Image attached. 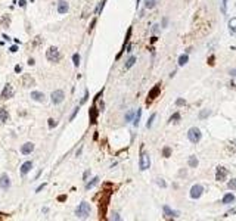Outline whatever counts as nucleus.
<instances>
[{
  "mask_svg": "<svg viewBox=\"0 0 236 221\" xmlns=\"http://www.w3.org/2000/svg\"><path fill=\"white\" fill-rule=\"evenodd\" d=\"M9 121V112L5 108H0V124H5Z\"/></svg>",
  "mask_w": 236,
  "mask_h": 221,
  "instance_id": "obj_13",
  "label": "nucleus"
},
{
  "mask_svg": "<svg viewBox=\"0 0 236 221\" xmlns=\"http://www.w3.org/2000/svg\"><path fill=\"white\" fill-rule=\"evenodd\" d=\"M198 164H199V161H198L196 156H194V155H192V156H189V167H190V168H196Z\"/></svg>",
  "mask_w": 236,
  "mask_h": 221,
  "instance_id": "obj_19",
  "label": "nucleus"
},
{
  "mask_svg": "<svg viewBox=\"0 0 236 221\" xmlns=\"http://www.w3.org/2000/svg\"><path fill=\"white\" fill-rule=\"evenodd\" d=\"M155 118H157V114H152L151 118H149V119H148V123H146V127H148V128H151L152 127V124H154V121H155Z\"/></svg>",
  "mask_w": 236,
  "mask_h": 221,
  "instance_id": "obj_29",
  "label": "nucleus"
},
{
  "mask_svg": "<svg viewBox=\"0 0 236 221\" xmlns=\"http://www.w3.org/2000/svg\"><path fill=\"white\" fill-rule=\"evenodd\" d=\"M159 93H161V84H157V86L154 87L151 92L148 93V103H151L154 99H157Z\"/></svg>",
  "mask_w": 236,
  "mask_h": 221,
  "instance_id": "obj_8",
  "label": "nucleus"
},
{
  "mask_svg": "<svg viewBox=\"0 0 236 221\" xmlns=\"http://www.w3.org/2000/svg\"><path fill=\"white\" fill-rule=\"evenodd\" d=\"M73 62H74V65H75V67H78V65H80V55H78V53H74Z\"/></svg>",
  "mask_w": 236,
  "mask_h": 221,
  "instance_id": "obj_32",
  "label": "nucleus"
},
{
  "mask_svg": "<svg viewBox=\"0 0 236 221\" xmlns=\"http://www.w3.org/2000/svg\"><path fill=\"white\" fill-rule=\"evenodd\" d=\"M134 115H136V112H134L133 109H130L127 114H126V121H127V123H130L131 119H134Z\"/></svg>",
  "mask_w": 236,
  "mask_h": 221,
  "instance_id": "obj_26",
  "label": "nucleus"
},
{
  "mask_svg": "<svg viewBox=\"0 0 236 221\" xmlns=\"http://www.w3.org/2000/svg\"><path fill=\"white\" fill-rule=\"evenodd\" d=\"M188 61H189V56H188V53H183V55H180L179 56V67H185L186 63H188Z\"/></svg>",
  "mask_w": 236,
  "mask_h": 221,
  "instance_id": "obj_16",
  "label": "nucleus"
},
{
  "mask_svg": "<svg viewBox=\"0 0 236 221\" xmlns=\"http://www.w3.org/2000/svg\"><path fill=\"white\" fill-rule=\"evenodd\" d=\"M25 5H27L25 0H19V6H25Z\"/></svg>",
  "mask_w": 236,
  "mask_h": 221,
  "instance_id": "obj_48",
  "label": "nucleus"
},
{
  "mask_svg": "<svg viewBox=\"0 0 236 221\" xmlns=\"http://www.w3.org/2000/svg\"><path fill=\"white\" fill-rule=\"evenodd\" d=\"M227 177V170L224 167H218L217 171H216V180L217 181H224Z\"/></svg>",
  "mask_w": 236,
  "mask_h": 221,
  "instance_id": "obj_9",
  "label": "nucleus"
},
{
  "mask_svg": "<svg viewBox=\"0 0 236 221\" xmlns=\"http://www.w3.org/2000/svg\"><path fill=\"white\" fill-rule=\"evenodd\" d=\"M64 99H65V94H64L62 90H55V92L52 93V96H50V100H52L55 105L62 103V100H64Z\"/></svg>",
  "mask_w": 236,
  "mask_h": 221,
  "instance_id": "obj_6",
  "label": "nucleus"
},
{
  "mask_svg": "<svg viewBox=\"0 0 236 221\" xmlns=\"http://www.w3.org/2000/svg\"><path fill=\"white\" fill-rule=\"evenodd\" d=\"M188 139H189V141H190V143H194V145L199 143L201 139H202V133H201V130L198 128V127H192V128H189Z\"/></svg>",
  "mask_w": 236,
  "mask_h": 221,
  "instance_id": "obj_3",
  "label": "nucleus"
},
{
  "mask_svg": "<svg viewBox=\"0 0 236 221\" xmlns=\"http://www.w3.org/2000/svg\"><path fill=\"white\" fill-rule=\"evenodd\" d=\"M221 13L223 15L227 13V0H221Z\"/></svg>",
  "mask_w": 236,
  "mask_h": 221,
  "instance_id": "obj_31",
  "label": "nucleus"
},
{
  "mask_svg": "<svg viewBox=\"0 0 236 221\" xmlns=\"http://www.w3.org/2000/svg\"><path fill=\"white\" fill-rule=\"evenodd\" d=\"M49 127H52V128H53V127H56V123H55L53 119H49Z\"/></svg>",
  "mask_w": 236,
  "mask_h": 221,
  "instance_id": "obj_42",
  "label": "nucleus"
},
{
  "mask_svg": "<svg viewBox=\"0 0 236 221\" xmlns=\"http://www.w3.org/2000/svg\"><path fill=\"white\" fill-rule=\"evenodd\" d=\"M0 187L5 189V190L11 187V180H9V176H7V174H3V176L0 177Z\"/></svg>",
  "mask_w": 236,
  "mask_h": 221,
  "instance_id": "obj_12",
  "label": "nucleus"
},
{
  "mask_svg": "<svg viewBox=\"0 0 236 221\" xmlns=\"http://www.w3.org/2000/svg\"><path fill=\"white\" fill-rule=\"evenodd\" d=\"M90 203H87V202H81L75 208V215L78 217V218H81V220H84V218H89V215H90Z\"/></svg>",
  "mask_w": 236,
  "mask_h": 221,
  "instance_id": "obj_1",
  "label": "nucleus"
},
{
  "mask_svg": "<svg viewBox=\"0 0 236 221\" xmlns=\"http://www.w3.org/2000/svg\"><path fill=\"white\" fill-rule=\"evenodd\" d=\"M31 98H33V100H36V102H44V100H46V98H44V94H43L42 92H33L31 93Z\"/></svg>",
  "mask_w": 236,
  "mask_h": 221,
  "instance_id": "obj_15",
  "label": "nucleus"
},
{
  "mask_svg": "<svg viewBox=\"0 0 236 221\" xmlns=\"http://www.w3.org/2000/svg\"><path fill=\"white\" fill-rule=\"evenodd\" d=\"M31 168H33V162H31V161H27V162H24V164H22V167H21V174H22V176H25L27 172L31 171Z\"/></svg>",
  "mask_w": 236,
  "mask_h": 221,
  "instance_id": "obj_14",
  "label": "nucleus"
},
{
  "mask_svg": "<svg viewBox=\"0 0 236 221\" xmlns=\"http://www.w3.org/2000/svg\"><path fill=\"white\" fill-rule=\"evenodd\" d=\"M229 31L232 34H236V18H232L229 21Z\"/></svg>",
  "mask_w": 236,
  "mask_h": 221,
  "instance_id": "obj_20",
  "label": "nucleus"
},
{
  "mask_svg": "<svg viewBox=\"0 0 236 221\" xmlns=\"http://www.w3.org/2000/svg\"><path fill=\"white\" fill-rule=\"evenodd\" d=\"M15 71H16V72H21V67H19V65H18V67L15 68Z\"/></svg>",
  "mask_w": 236,
  "mask_h": 221,
  "instance_id": "obj_51",
  "label": "nucleus"
},
{
  "mask_svg": "<svg viewBox=\"0 0 236 221\" xmlns=\"http://www.w3.org/2000/svg\"><path fill=\"white\" fill-rule=\"evenodd\" d=\"M34 143H31V141H27L25 145H22V147H21V154L22 155H28L31 154L33 150H34Z\"/></svg>",
  "mask_w": 236,
  "mask_h": 221,
  "instance_id": "obj_11",
  "label": "nucleus"
},
{
  "mask_svg": "<svg viewBox=\"0 0 236 221\" xmlns=\"http://www.w3.org/2000/svg\"><path fill=\"white\" fill-rule=\"evenodd\" d=\"M202 192H204V187L201 186V184H195L192 186V189H190V197L192 199H199L202 196Z\"/></svg>",
  "mask_w": 236,
  "mask_h": 221,
  "instance_id": "obj_7",
  "label": "nucleus"
},
{
  "mask_svg": "<svg viewBox=\"0 0 236 221\" xmlns=\"http://www.w3.org/2000/svg\"><path fill=\"white\" fill-rule=\"evenodd\" d=\"M68 11H69V5H68V2H65V0H59V2H58V12L61 13V15H65Z\"/></svg>",
  "mask_w": 236,
  "mask_h": 221,
  "instance_id": "obj_10",
  "label": "nucleus"
},
{
  "mask_svg": "<svg viewBox=\"0 0 236 221\" xmlns=\"http://www.w3.org/2000/svg\"><path fill=\"white\" fill-rule=\"evenodd\" d=\"M44 187H46V184H42V186H40V187H38V189H37V193H38V192H42L43 190V189H44Z\"/></svg>",
  "mask_w": 236,
  "mask_h": 221,
  "instance_id": "obj_46",
  "label": "nucleus"
},
{
  "mask_svg": "<svg viewBox=\"0 0 236 221\" xmlns=\"http://www.w3.org/2000/svg\"><path fill=\"white\" fill-rule=\"evenodd\" d=\"M65 199H67V196H59V197H58V201H61V202H62V201H65Z\"/></svg>",
  "mask_w": 236,
  "mask_h": 221,
  "instance_id": "obj_50",
  "label": "nucleus"
},
{
  "mask_svg": "<svg viewBox=\"0 0 236 221\" xmlns=\"http://www.w3.org/2000/svg\"><path fill=\"white\" fill-rule=\"evenodd\" d=\"M157 6V0H145V9H154Z\"/></svg>",
  "mask_w": 236,
  "mask_h": 221,
  "instance_id": "obj_23",
  "label": "nucleus"
},
{
  "mask_svg": "<svg viewBox=\"0 0 236 221\" xmlns=\"http://www.w3.org/2000/svg\"><path fill=\"white\" fill-rule=\"evenodd\" d=\"M90 123L96 124V108H95V106L90 108Z\"/></svg>",
  "mask_w": 236,
  "mask_h": 221,
  "instance_id": "obj_24",
  "label": "nucleus"
},
{
  "mask_svg": "<svg viewBox=\"0 0 236 221\" xmlns=\"http://www.w3.org/2000/svg\"><path fill=\"white\" fill-rule=\"evenodd\" d=\"M176 105H177V106H182V105H186V100H185V99H177V100H176Z\"/></svg>",
  "mask_w": 236,
  "mask_h": 221,
  "instance_id": "obj_38",
  "label": "nucleus"
},
{
  "mask_svg": "<svg viewBox=\"0 0 236 221\" xmlns=\"http://www.w3.org/2000/svg\"><path fill=\"white\" fill-rule=\"evenodd\" d=\"M163 154H164V156H165V158H170V155H171V149H170V147H164Z\"/></svg>",
  "mask_w": 236,
  "mask_h": 221,
  "instance_id": "obj_34",
  "label": "nucleus"
},
{
  "mask_svg": "<svg viewBox=\"0 0 236 221\" xmlns=\"http://www.w3.org/2000/svg\"><path fill=\"white\" fill-rule=\"evenodd\" d=\"M89 176H90V171L87 170V171H84V174H83V178H84V180H87V178H89Z\"/></svg>",
  "mask_w": 236,
  "mask_h": 221,
  "instance_id": "obj_41",
  "label": "nucleus"
},
{
  "mask_svg": "<svg viewBox=\"0 0 236 221\" xmlns=\"http://www.w3.org/2000/svg\"><path fill=\"white\" fill-rule=\"evenodd\" d=\"M95 24H96V19H93V21H91V24H90V31L93 30V27H95Z\"/></svg>",
  "mask_w": 236,
  "mask_h": 221,
  "instance_id": "obj_47",
  "label": "nucleus"
},
{
  "mask_svg": "<svg viewBox=\"0 0 236 221\" xmlns=\"http://www.w3.org/2000/svg\"><path fill=\"white\" fill-rule=\"evenodd\" d=\"M164 214H165V217H177V212L171 211L168 205H165V206H164Z\"/></svg>",
  "mask_w": 236,
  "mask_h": 221,
  "instance_id": "obj_21",
  "label": "nucleus"
},
{
  "mask_svg": "<svg viewBox=\"0 0 236 221\" xmlns=\"http://www.w3.org/2000/svg\"><path fill=\"white\" fill-rule=\"evenodd\" d=\"M227 187L230 190H236V178H232L229 183H227Z\"/></svg>",
  "mask_w": 236,
  "mask_h": 221,
  "instance_id": "obj_30",
  "label": "nucleus"
},
{
  "mask_svg": "<svg viewBox=\"0 0 236 221\" xmlns=\"http://www.w3.org/2000/svg\"><path fill=\"white\" fill-rule=\"evenodd\" d=\"M134 63H136V56H130L127 59V62H126V69H130Z\"/></svg>",
  "mask_w": 236,
  "mask_h": 221,
  "instance_id": "obj_22",
  "label": "nucleus"
},
{
  "mask_svg": "<svg viewBox=\"0 0 236 221\" xmlns=\"http://www.w3.org/2000/svg\"><path fill=\"white\" fill-rule=\"evenodd\" d=\"M2 24H3V27H9V16H5V18H2Z\"/></svg>",
  "mask_w": 236,
  "mask_h": 221,
  "instance_id": "obj_35",
  "label": "nucleus"
},
{
  "mask_svg": "<svg viewBox=\"0 0 236 221\" xmlns=\"http://www.w3.org/2000/svg\"><path fill=\"white\" fill-rule=\"evenodd\" d=\"M230 149H232V150H236V141L230 143Z\"/></svg>",
  "mask_w": 236,
  "mask_h": 221,
  "instance_id": "obj_44",
  "label": "nucleus"
},
{
  "mask_svg": "<svg viewBox=\"0 0 236 221\" xmlns=\"http://www.w3.org/2000/svg\"><path fill=\"white\" fill-rule=\"evenodd\" d=\"M105 3H106V0H102V2H100V5H99V7H96V15H99V13L102 12L103 6H105Z\"/></svg>",
  "mask_w": 236,
  "mask_h": 221,
  "instance_id": "obj_33",
  "label": "nucleus"
},
{
  "mask_svg": "<svg viewBox=\"0 0 236 221\" xmlns=\"http://www.w3.org/2000/svg\"><path fill=\"white\" fill-rule=\"evenodd\" d=\"M130 36H131V28H128V31H127V36H126V41H124V44H127V43H128V40H130Z\"/></svg>",
  "mask_w": 236,
  "mask_h": 221,
  "instance_id": "obj_39",
  "label": "nucleus"
},
{
  "mask_svg": "<svg viewBox=\"0 0 236 221\" xmlns=\"http://www.w3.org/2000/svg\"><path fill=\"white\" fill-rule=\"evenodd\" d=\"M46 58H47L49 62H53V63H58V62L62 59V55L61 52L58 50V47H49L47 52H46Z\"/></svg>",
  "mask_w": 236,
  "mask_h": 221,
  "instance_id": "obj_2",
  "label": "nucleus"
},
{
  "mask_svg": "<svg viewBox=\"0 0 236 221\" xmlns=\"http://www.w3.org/2000/svg\"><path fill=\"white\" fill-rule=\"evenodd\" d=\"M157 184H158V186H161V187H165V186H167L163 178H157Z\"/></svg>",
  "mask_w": 236,
  "mask_h": 221,
  "instance_id": "obj_37",
  "label": "nucleus"
},
{
  "mask_svg": "<svg viewBox=\"0 0 236 221\" xmlns=\"http://www.w3.org/2000/svg\"><path fill=\"white\" fill-rule=\"evenodd\" d=\"M13 94H15V92H13V87L7 83L6 86L3 87V90H2V94H0V99H3V100H7V99H11L13 98Z\"/></svg>",
  "mask_w": 236,
  "mask_h": 221,
  "instance_id": "obj_5",
  "label": "nucleus"
},
{
  "mask_svg": "<svg viewBox=\"0 0 236 221\" xmlns=\"http://www.w3.org/2000/svg\"><path fill=\"white\" fill-rule=\"evenodd\" d=\"M97 183H99V177L91 178L90 181H89V183L86 184V190H90V189H93V187H95V186H96Z\"/></svg>",
  "mask_w": 236,
  "mask_h": 221,
  "instance_id": "obj_18",
  "label": "nucleus"
},
{
  "mask_svg": "<svg viewBox=\"0 0 236 221\" xmlns=\"http://www.w3.org/2000/svg\"><path fill=\"white\" fill-rule=\"evenodd\" d=\"M140 115H142V109H137V112H136V115H134V119H133V125H134V127H137V125H139Z\"/></svg>",
  "mask_w": 236,
  "mask_h": 221,
  "instance_id": "obj_25",
  "label": "nucleus"
},
{
  "mask_svg": "<svg viewBox=\"0 0 236 221\" xmlns=\"http://www.w3.org/2000/svg\"><path fill=\"white\" fill-rule=\"evenodd\" d=\"M136 3H137V5H139V3H140V0H136Z\"/></svg>",
  "mask_w": 236,
  "mask_h": 221,
  "instance_id": "obj_52",
  "label": "nucleus"
},
{
  "mask_svg": "<svg viewBox=\"0 0 236 221\" xmlns=\"http://www.w3.org/2000/svg\"><path fill=\"white\" fill-rule=\"evenodd\" d=\"M230 75H232V77H235V78H236V68H233V69L230 71Z\"/></svg>",
  "mask_w": 236,
  "mask_h": 221,
  "instance_id": "obj_45",
  "label": "nucleus"
},
{
  "mask_svg": "<svg viewBox=\"0 0 236 221\" xmlns=\"http://www.w3.org/2000/svg\"><path fill=\"white\" fill-rule=\"evenodd\" d=\"M235 201V195H232V193H226L223 196V203L224 205H229V203H232Z\"/></svg>",
  "mask_w": 236,
  "mask_h": 221,
  "instance_id": "obj_17",
  "label": "nucleus"
},
{
  "mask_svg": "<svg viewBox=\"0 0 236 221\" xmlns=\"http://www.w3.org/2000/svg\"><path fill=\"white\" fill-rule=\"evenodd\" d=\"M11 52H12V53L18 52V46H12V47H11Z\"/></svg>",
  "mask_w": 236,
  "mask_h": 221,
  "instance_id": "obj_43",
  "label": "nucleus"
},
{
  "mask_svg": "<svg viewBox=\"0 0 236 221\" xmlns=\"http://www.w3.org/2000/svg\"><path fill=\"white\" fill-rule=\"evenodd\" d=\"M89 99V92L86 90V93H84V98H83V100H81V103H86V100Z\"/></svg>",
  "mask_w": 236,
  "mask_h": 221,
  "instance_id": "obj_40",
  "label": "nucleus"
},
{
  "mask_svg": "<svg viewBox=\"0 0 236 221\" xmlns=\"http://www.w3.org/2000/svg\"><path fill=\"white\" fill-rule=\"evenodd\" d=\"M211 114V110H208V109H202L201 110V114H199V119H205L208 115Z\"/></svg>",
  "mask_w": 236,
  "mask_h": 221,
  "instance_id": "obj_28",
  "label": "nucleus"
},
{
  "mask_svg": "<svg viewBox=\"0 0 236 221\" xmlns=\"http://www.w3.org/2000/svg\"><path fill=\"white\" fill-rule=\"evenodd\" d=\"M180 118H182V115H180L179 112H176L174 115L170 117V123H177V121H180Z\"/></svg>",
  "mask_w": 236,
  "mask_h": 221,
  "instance_id": "obj_27",
  "label": "nucleus"
},
{
  "mask_svg": "<svg viewBox=\"0 0 236 221\" xmlns=\"http://www.w3.org/2000/svg\"><path fill=\"white\" fill-rule=\"evenodd\" d=\"M208 62H210V65H214V56H211V58L208 59Z\"/></svg>",
  "mask_w": 236,
  "mask_h": 221,
  "instance_id": "obj_49",
  "label": "nucleus"
},
{
  "mask_svg": "<svg viewBox=\"0 0 236 221\" xmlns=\"http://www.w3.org/2000/svg\"><path fill=\"white\" fill-rule=\"evenodd\" d=\"M78 106H77V108H75V109H74V112H73V115H71V117H69V121H74V118H75V115H77V114H78Z\"/></svg>",
  "mask_w": 236,
  "mask_h": 221,
  "instance_id": "obj_36",
  "label": "nucleus"
},
{
  "mask_svg": "<svg viewBox=\"0 0 236 221\" xmlns=\"http://www.w3.org/2000/svg\"><path fill=\"white\" fill-rule=\"evenodd\" d=\"M151 167V156H149V154H143L140 155V161H139V168L142 170V171H145V170H148Z\"/></svg>",
  "mask_w": 236,
  "mask_h": 221,
  "instance_id": "obj_4",
  "label": "nucleus"
}]
</instances>
